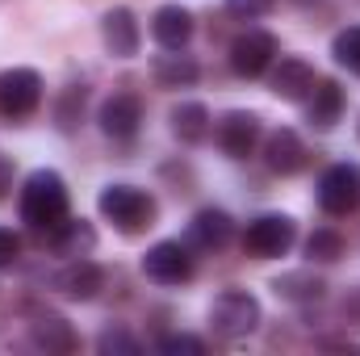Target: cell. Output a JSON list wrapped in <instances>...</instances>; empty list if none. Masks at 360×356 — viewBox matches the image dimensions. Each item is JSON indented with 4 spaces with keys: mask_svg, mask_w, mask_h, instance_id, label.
<instances>
[{
    "mask_svg": "<svg viewBox=\"0 0 360 356\" xmlns=\"http://www.w3.org/2000/svg\"><path fill=\"white\" fill-rule=\"evenodd\" d=\"M17 210H21V222H25V227L51 235V231L68 218V184H63V177L51 172V168L30 172L25 184H21Z\"/></svg>",
    "mask_w": 360,
    "mask_h": 356,
    "instance_id": "obj_1",
    "label": "cell"
},
{
    "mask_svg": "<svg viewBox=\"0 0 360 356\" xmlns=\"http://www.w3.org/2000/svg\"><path fill=\"white\" fill-rule=\"evenodd\" d=\"M96 210L122 235H143L147 227H155V214H160L155 197L143 193V189H134V184H109V189H101Z\"/></svg>",
    "mask_w": 360,
    "mask_h": 356,
    "instance_id": "obj_2",
    "label": "cell"
},
{
    "mask_svg": "<svg viewBox=\"0 0 360 356\" xmlns=\"http://www.w3.org/2000/svg\"><path fill=\"white\" fill-rule=\"evenodd\" d=\"M264 310H260V298L248 293V289H222L210 306V331L226 344H239L248 340L256 327H260Z\"/></svg>",
    "mask_w": 360,
    "mask_h": 356,
    "instance_id": "obj_3",
    "label": "cell"
},
{
    "mask_svg": "<svg viewBox=\"0 0 360 356\" xmlns=\"http://www.w3.org/2000/svg\"><path fill=\"white\" fill-rule=\"evenodd\" d=\"M297 239V222L289 214H256L243 231V252L256 260H276L293 248Z\"/></svg>",
    "mask_w": 360,
    "mask_h": 356,
    "instance_id": "obj_4",
    "label": "cell"
},
{
    "mask_svg": "<svg viewBox=\"0 0 360 356\" xmlns=\"http://www.w3.org/2000/svg\"><path fill=\"white\" fill-rule=\"evenodd\" d=\"M360 205V168L356 164H331L319 177V210L331 218H344Z\"/></svg>",
    "mask_w": 360,
    "mask_h": 356,
    "instance_id": "obj_5",
    "label": "cell"
},
{
    "mask_svg": "<svg viewBox=\"0 0 360 356\" xmlns=\"http://www.w3.org/2000/svg\"><path fill=\"white\" fill-rule=\"evenodd\" d=\"M42 105V76L34 68L0 72V113L4 117H34Z\"/></svg>",
    "mask_w": 360,
    "mask_h": 356,
    "instance_id": "obj_6",
    "label": "cell"
},
{
    "mask_svg": "<svg viewBox=\"0 0 360 356\" xmlns=\"http://www.w3.org/2000/svg\"><path fill=\"white\" fill-rule=\"evenodd\" d=\"M276 59V38L269 30H243L235 42H231V72L243 76V80H256L264 76Z\"/></svg>",
    "mask_w": 360,
    "mask_h": 356,
    "instance_id": "obj_7",
    "label": "cell"
},
{
    "mask_svg": "<svg viewBox=\"0 0 360 356\" xmlns=\"http://www.w3.org/2000/svg\"><path fill=\"white\" fill-rule=\"evenodd\" d=\"M218 147L231 155V160H248L256 147H260V134H264V126H260V113H252V109H231V113H222L218 117Z\"/></svg>",
    "mask_w": 360,
    "mask_h": 356,
    "instance_id": "obj_8",
    "label": "cell"
},
{
    "mask_svg": "<svg viewBox=\"0 0 360 356\" xmlns=\"http://www.w3.org/2000/svg\"><path fill=\"white\" fill-rule=\"evenodd\" d=\"M143 272L155 285H184L193 276V252L180 239H160L155 248H147L143 256Z\"/></svg>",
    "mask_w": 360,
    "mask_h": 356,
    "instance_id": "obj_9",
    "label": "cell"
},
{
    "mask_svg": "<svg viewBox=\"0 0 360 356\" xmlns=\"http://www.w3.org/2000/svg\"><path fill=\"white\" fill-rule=\"evenodd\" d=\"M96 122H101L105 139H113V143H130V139L143 130V101H139L134 92H113V96H105Z\"/></svg>",
    "mask_w": 360,
    "mask_h": 356,
    "instance_id": "obj_10",
    "label": "cell"
},
{
    "mask_svg": "<svg viewBox=\"0 0 360 356\" xmlns=\"http://www.w3.org/2000/svg\"><path fill=\"white\" fill-rule=\"evenodd\" d=\"M101 42H105V51H109L113 59H130V55H139V42H143L139 17H134L126 4L109 8V13L101 17Z\"/></svg>",
    "mask_w": 360,
    "mask_h": 356,
    "instance_id": "obj_11",
    "label": "cell"
},
{
    "mask_svg": "<svg viewBox=\"0 0 360 356\" xmlns=\"http://www.w3.org/2000/svg\"><path fill=\"white\" fill-rule=\"evenodd\" d=\"M306 143H302V134L297 130H289V126H276L269 139H264V164H269V172L276 177H297L302 168H306Z\"/></svg>",
    "mask_w": 360,
    "mask_h": 356,
    "instance_id": "obj_12",
    "label": "cell"
},
{
    "mask_svg": "<svg viewBox=\"0 0 360 356\" xmlns=\"http://www.w3.org/2000/svg\"><path fill=\"white\" fill-rule=\"evenodd\" d=\"M319 84V76H314V68L306 63V59H293V55H285L281 63L272 59V76H269V89L281 96V101H306L310 92Z\"/></svg>",
    "mask_w": 360,
    "mask_h": 356,
    "instance_id": "obj_13",
    "label": "cell"
},
{
    "mask_svg": "<svg viewBox=\"0 0 360 356\" xmlns=\"http://www.w3.org/2000/svg\"><path fill=\"white\" fill-rule=\"evenodd\" d=\"M193 13L184 4H160L151 13V38L164 46V51H184L188 38H193Z\"/></svg>",
    "mask_w": 360,
    "mask_h": 356,
    "instance_id": "obj_14",
    "label": "cell"
},
{
    "mask_svg": "<svg viewBox=\"0 0 360 356\" xmlns=\"http://www.w3.org/2000/svg\"><path fill=\"white\" fill-rule=\"evenodd\" d=\"M231 235H235L231 214H226V210H214V205H210V210H197L193 222H188V243L201 248V252H218V248H226Z\"/></svg>",
    "mask_w": 360,
    "mask_h": 356,
    "instance_id": "obj_15",
    "label": "cell"
},
{
    "mask_svg": "<svg viewBox=\"0 0 360 356\" xmlns=\"http://www.w3.org/2000/svg\"><path fill=\"white\" fill-rule=\"evenodd\" d=\"M30 340H34L42 352H76V348H80V340H76L72 323H68L63 314H51V310H34Z\"/></svg>",
    "mask_w": 360,
    "mask_h": 356,
    "instance_id": "obj_16",
    "label": "cell"
},
{
    "mask_svg": "<svg viewBox=\"0 0 360 356\" xmlns=\"http://www.w3.org/2000/svg\"><path fill=\"white\" fill-rule=\"evenodd\" d=\"M51 252L55 256H63V260H80V256H92V248H96V231H92V222H84V218H63L51 235Z\"/></svg>",
    "mask_w": 360,
    "mask_h": 356,
    "instance_id": "obj_17",
    "label": "cell"
},
{
    "mask_svg": "<svg viewBox=\"0 0 360 356\" xmlns=\"http://www.w3.org/2000/svg\"><path fill=\"white\" fill-rule=\"evenodd\" d=\"M72 302H92L101 289H105V272L101 265H92L89 256H80V260H68V268L59 272V281H55Z\"/></svg>",
    "mask_w": 360,
    "mask_h": 356,
    "instance_id": "obj_18",
    "label": "cell"
},
{
    "mask_svg": "<svg viewBox=\"0 0 360 356\" xmlns=\"http://www.w3.org/2000/svg\"><path fill=\"white\" fill-rule=\"evenodd\" d=\"M151 76H155L160 89H193L201 80V68L184 51H164V55L151 59Z\"/></svg>",
    "mask_w": 360,
    "mask_h": 356,
    "instance_id": "obj_19",
    "label": "cell"
},
{
    "mask_svg": "<svg viewBox=\"0 0 360 356\" xmlns=\"http://www.w3.org/2000/svg\"><path fill=\"white\" fill-rule=\"evenodd\" d=\"M168 122H172V134H176L180 143H188V147L205 143L210 130H214V117H210V109L201 101H180V105H172Z\"/></svg>",
    "mask_w": 360,
    "mask_h": 356,
    "instance_id": "obj_20",
    "label": "cell"
},
{
    "mask_svg": "<svg viewBox=\"0 0 360 356\" xmlns=\"http://www.w3.org/2000/svg\"><path fill=\"white\" fill-rule=\"evenodd\" d=\"M306 117H310V126L331 130V126L344 117V89H340L335 80H319L314 92L306 96Z\"/></svg>",
    "mask_w": 360,
    "mask_h": 356,
    "instance_id": "obj_21",
    "label": "cell"
},
{
    "mask_svg": "<svg viewBox=\"0 0 360 356\" xmlns=\"http://www.w3.org/2000/svg\"><path fill=\"white\" fill-rule=\"evenodd\" d=\"M272 289H276V298H285V302H319V298L327 293V281H323L319 272H310V268H297V272H281V276L272 281Z\"/></svg>",
    "mask_w": 360,
    "mask_h": 356,
    "instance_id": "obj_22",
    "label": "cell"
},
{
    "mask_svg": "<svg viewBox=\"0 0 360 356\" xmlns=\"http://www.w3.org/2000/svg\"><path fill=\"white\" fill-rule=\"evenodd\" d=\"M84 105H89V84H68V89L59 92V105H55L59 130H76L80 117H84Z\"/></svg>",
    "mask_w": 360,
    "mask_h": 356,
    "instance_id": "obj_23",
    "label": "cell"
},
{
    "mask_svg": "<svg viewBox=\"0 0 360 356\" xmlns=\"http://www.w3.org/2000/svg\"><path fill=\"white\" fill-rule=\"evenodd\" d=\"M306 256H310V265H314V260H319V265H335V260L344 256V235L331 231V227H319V231L306 239Z\"/></svg>",
    "mask_w": 360,
    "mask_h": 356,
    "instance_id": "obj_24",
    "label": "cell"
},
{
    "mask_svg": "<svg viewBox=\"0 0 360 356\" xmlns=\"http://www.w3.org/2000/svg\"><path fill=\"white\" fill-rule=\"evenodd\" d=\"M331 55H335V63H340V68H348V72H356V76H360V25H348V30H340V34H335Z\"/></svg>",
    "mask_w": 360,
    "mask_h": 356,
    "instance_id": "obj_25",
    "label": "cell"
},
{
    "mask_svg": "<svg viewBox=\"0 0 360 356\" xmlns=\"http://www.w3.org/2000/svg\"><path fill=\"white\" fill-rule=\"evenodd\" d=\"M96 352H101V356H113V352H143V344H139L130 331L113 327V331H101V336H96Z\"/></svg>",
    "mask_w": 360,
    "mask_h": 356,
    "instance_id": "obj_26",
    "label": "cell"
},
{
    "mask_svg": "<svg viewBox=\"0 0 360 356\" xmlns=\"http://www.w3.org/2000/svg\"><path fill=\"white\" fill-rule=\"evenodd\" d=\"M276 0H226V13L239 17V21H256V17H269Z\"/></svg>",
    "mask_w": 360,
    "mask_h": 356,
    "instance_id": "obj_27",
    "label": "cell"
},
{
    "mask_svg": "<svg viewBox=\"0 0 360 356\" xmlns=\"http://www.w3.org/2000/svg\"><path fill=\"white\" fill-rule=\"evenodd\" d=\"M160 352H168V356H180V352H188V356H201L205 352V340H197V336H164L160 340Z\"/></svg>",
    "mask_w": 360,
    "mask_h": 356,
    "instance_id": "obj_28",
    "label": "cell"
},
{
    "mask_svg": "<svg viewBox=\"0 0 360 356\" xmlns=\"http://www.w3.org/2000/svg\"><path fill=\"white\" fill-rule=\"evenodd\" d=\"M17 256H21V239H17L8 227H0V268L17 265Z\"/></svg>",
    "mask_w": 360,
    "mask_h": 356,
    "instance_id": "obj_29",
    "label": "cell"
},
{
    "mask_svg": "<svg viewBox=\"0 0 360 356\" xmlns=\"http://www.w3.org/2000/svg\"><path fill=\"white\" fill-rule=\"evenodd\" d=\"M8 189H13V164H8V160H0V201L8 197Z\"/></svg>",
    "mask_w": 360,
    "mask_h": 356,
    "instance_id": "obj_30",
    "label": "cell"
},
{
    "mask_svg": "<svg viewBox=\"0 0 360 356\" xmlns=\"http://www.w3.org/2000/svg\"><path fill=\"white\" fill-rule=\"evenodd\" d=\"M293 4H314V0H293Z\"/></svg>",
    "mask_w": 360,
    "mask_h": 356,
    "instance_id": "obj_31",
    "label": "cell"
}]
</instances>
